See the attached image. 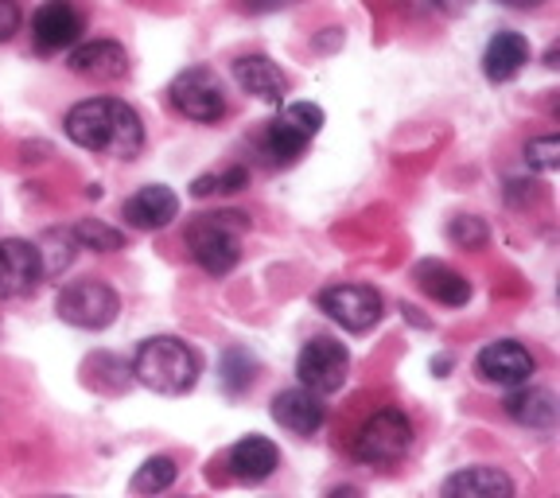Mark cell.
I'll list each match as a JSON object with an SVG mask.
<instances>
[{
    "mask_svg": "<svg viewBox=\"0 0 560 498\" xmlns=\"http://www.w3.org/2000/svg\"><path fill=\"white\" fill-rule=\"evenodd\" d=\"M67 137L79 149L102 152L114 160H132L144 149V125H140L137 109L117 102V97H86V102L70 105Z\"/></svg>",
    "mask_w": 560,
    "mask_h": 498,
    "instance_id": "6da1fadb",
    "label": "cell"
},
{
    "mask_svg": "<svg viewBox=\"0 0 560 498\" xmlns=\"http://www.w3.org/2000/svg\"><path fill=\"white\" fill-rule=\"evenodd\" d=\"M199 370L202 362L195 355V347H187L175 335H152L132 355V378L140 385H149L152 394H164V397H179L187 390H195Z\"/></svg>",
    "mask_w": 560,
    "mask_h": 498,
    "instance_id": "7a4b0ae2",
    "label": "cell"
},
{
    "mask_svg": "<svg viewBox=\"0 0 560 498\" xmlns=\"http://www.w3.org/2000/svg\"><path fill=\"white\" fill-rule=\"evenodd\" d=\"M249 230V215L222 210V215H199L187 227V245L202 273L210 277H226L242 262V234Z\"/></svg>",
    "mask_w": 560,
    "mask_h": 498,
    "instance_id": "3957f363",
    "label": "cell"
},
{
    "mask_svg": "<svg viewBox=\"0 0 560 498\" xmlns=\"http://www.w3.org/2000/svg\"><path fill=\"white\" fill-rule=\"evenodd\" d=\"M409 448H412V420L401 409H382L359 429L350 452H354L359 464L385 467V464H397Z\"/></svg>",
    "mask_w": 560,
    "mask_h": 498,
    "instance_id": "277c9868",
    "label": "cell"
},
{
    "mask_svg": "<svg viewBox=\"0 0 560 498\" xmlns=\"http://www.w3.org/2000/svg\"><path fill=\"white\" fill-rule=\"evenodd\" d=\"M55 312H59L62 324L70 327H82V332H102V327H109L117 320V312H121V300H117V292L105 285V280H74V285H67V289L59 292V300H55Z\"/></svg>",
    "mask_w": 560,
    "mask_h": 498,
    "instance_id": "5b68a950",
    "label": "cell"
},
{
    "mask_svg": "<svg viewBox=\"0 0 560 498\" xmlns=\"http://www.w3.org/2000/svg\"><path fill=\"white\" fill-rule=\"evenodd\" d=\"M167 97H172L175 114H184L187 121L199 125H214L219 117H226V94H222V82L214 70L207 67H187L179 70L167 86Z\"/></svg>",
    "mask_w": 560,
    "mask_h": 498,
    "instance_id": "8992f818",
    "label": "cell"
},
{
    "mask_svg": "<svg viewBox=\"0 0 560 498\" xmlns=\"http://www.w3.org/2000/svg\"><path fill=\"white\" fill-rule=\"evenodd\" d=\"M347 374H350V355L342 343L327 339V335H315V339H307L300 347L296 378L304 390H312L319 397H331L347 385Z\"/></svg>",
    "mask_w": 560,
    "mask_h": 498,
    "instance_id": "52a82bcc",
    "label": "cell"
},
{
    "mask_svg": "<svg viewBox=\"0 0 560 498\" xmlns=\"http://www.w3.org/2000/svg\"><path fill=\"white\" fill-rule=\"evenodd\" d=\"M319 312H327L347 332H370L382 320V297L370 285H335L319 292Z\"/></svg>",
    "mask_w": 560,
    "mask_h": 498,
    "instance_id": "ba28073f",
    "label": "cell"
},
{
    "mask_svg": "<svg viewBox=\"0 0 560 498\" xmlns=\"http://www.w3.org/2000/svg\"><path fill=\"white\" fill-rule=\"evenodd\" d=\"M537 359L522 343L514 339H494L479 350V359H475V374L482 378L487 385H502V390H514V385H525L534 378Z\"/></svg>",
    "mask_w": 560,
    "mask_h": 498,
    "instance_id": "9c48e42d",
    "label": "cell"
},
{
    "mask_svg": "<svg viewBox=\"0 0 560 498\" xmlns=\"http://www.w3.org/2000/svg\"><path fill=\"white\" fill-rule=\"evenodd\" d=\"M44 280V257L24 238H4L0 242V300L32 297Z\"/></svg>",
    "mask_w": 560,
    "mask_h": 498,
    "instance_id": "30bf717a",
    "label": "cell"
},
{
    "mask_svg": "<svg viewBox=\"0 0 560 498\" xmlns=\"http://www.w3.org/2000/svg\"><path fill=\"white\" fill-rule=\"evenodd\" d=\"M82 35V12L70 0H47L32 20V39L39 55H55L62 47H74Z\"/></svg>",
    "mask_w": 560,
    "mask_h": 498,
    "instance_id": "8fae6325",
    "label": "cell"
},
{
    "mask_svg": "<svg viewBox=\"0 0 560 498\" xmlns=\"http://www.w3.org/2000/svg\"><path fill=\"white\" fill-rule=\"evenodd\" d=\"M67 67L79 74V79L90 82H121L129 74V55H125L121 44L114 39H90V44H79L70 51Z\"/></svg>",
    "mask_w": 560,
    "mask_h": 498,
    "instance_id": "7c38bea8",
    "label": "cell"
},
{
    "mask_svg": "<svg viewBox=\"0 0 560 498\" xmlns=\"http://www.w3.org/2000/svg\"><path fill=\"white\" fill-rule=\"evenodd\" d=\"M324 402H319V394H312V390H284V394L272 397V420H277L280 429H289L292 437H312V432L324 429Z\"/></svg>",
    "mask_w": 560,
    "mask_h": 498,
    "instance_id": "4fadbf2b",
    "label": "cell"
},
{
    "mask_svg": "<svg viewBox=\"0 0 560 498\" xmlns=\"http://www.w3.org/2000/svg\"><path fill=\"white\" fill-rule=\"evenodd\" d=\"M121 215H125V222L137 230H164L172 219H179V199H175L172 187L149 184L125 199Z\"/></svg>",
    "mask_w": 560,
    "mask_h": 498,
    "instance_id": "5bb4252c",
    "label": "cell"
},
{
    "mask_svg": "<svg viewBox=\"0 0 560 498\" xmlns=\"http://www.w3.org/2000/svg\"><path fill=\"white\" fill-rule=\"evenodd\" d=\"M234 82L257 102H284L289 94V79L284 70L269 59V55H242L234 59Z\"/></svg>",
    "mask_w": 560,
    "mask_h": 498,
    "instance_id": "9a60e30c",
    "label": "cell"
},
{
    "mask_svg": "<svg viewBox=\"0 0 560 498\" xmlns=\"http://www.w3.org/2000/svg\"><path fill=\"white\" fill-rule=\"evenodd\" d=\"M226 464H230V475H234L237 483H265L272 472H277L280 452H277V444H272V440L245 437V440H237V444L230 448Z\"/></svg>",
    "mask_w": 560,
    "mask_h": 498,
    "instance_id": "2e32d148",
    "label": "cell"
},
{
    "mask_svg": "<svg viewBox=\"0 0 560 498\" xmlns=\"http://www.w3.org/2000/svg\"><path fill=\"white\" fill-rule=\"evenodd\" d=\"M506 413L525 425V429H537V432H549L557 425V397L552 390H541V385H514V394L506 397Z\"/></svg>",
    "mask_w": 560,
    "mask_h": 498,
    "instance_id": "e0dca14e",
    "label": "cell"
},
{
    "mask_svg": "<svg viewBox=\"0 0 560 498\" xmlns=\"http://www.w3.org/2000/svg\"><path fill=\"white\" fill-rule=\"evenodd\" d=\"M447 498H510L514 495V479L499 467H464L444 479Z\"/></svg>",
    "mask_w": 560,
    "mask_h": 498,
    "instance_id": "ac0fdd59",
    "label": "cell"
},
{
    "mask_svg": "<svg viewBox=\"0 0 560 498\" xmlns=\"http://www.w3.org/2000/svg\"><path fill=\"white\" fill-rule=\"evenodd\" d=\"M525 62H529V44L517 32H499L482 51V74L490 82H510L522 74Z\"/></svg>",
    "mask_w": 560,
    "mask_h": 498,
    "instance_id": "d6986e66",
    "label": "cell"
},
{
    "mask_svg": "<svg viewBox=\"0 0 560 498\" xmlns=\"http://www.w3.org/2000/svg\"><path fill=\"white\" fill-rule=\"evenodd\" d=\"M412 277H417V285L429 292L436 304L464 308L467 300H471V285H467V277H459V273L444 262H420Z\"/></svg>",
    "mask_w": 560,
    "mask_h": 498,
    "instance_id": "ffe728a7",
    "label": "cell"
},
{
    "mask_svg": "<svg viewBox=\"0 0 560 498\" xmlns=\"http://www.w3.org/2000/svg\"><path fill=\"white\" fill-rule=\"evenodd\" d=\"M307 140H312V137H304L296 125H289L284 117H277V121H269V129H265L261 149H265V157H269V164L289 167V164H296V160L304 157Z\"/></svg>",
    "mask_w": 560,
    "mask_h": 498,
    "instance_id": "44dd1931",
    "label": "cell"
},
{
    "mask_svg": "<svg viewBox=\"0 0 560 498\" xmlns=\"http://www.w3.org/2000/svg\"><path fill=\"white\" fill-rule=\"evenodd\" d=\"M254 355L242 347H230L226 355H222V367H219V378H222V390H226L230 397H237L242 390H249V382H254Z\"/></svg>",
    "mask_w": 560,
    "mask_h": 498,
    "instance_id": "7402d4cb",
    "label": "cell"
},
{
    "mask_svg": "<svg viewBox=\"0 0 560 498\" xmlns=\"http://www.w3.org/2000/svg\"><path fill=\"white\" fill-rule=\"evenodd\" d=\"M70 234H74V242H79L82 250H94V254H117L125 245L121 230L105 227V222H97V219H82Z\"/></svg>",
    "mask_w": 560,
    "mask_h": 498,
    "instance_id": "603a6c76",
    "label": "cell"
},
{
    "mask_svg": "<svg viewBox=\"0 0 560 498\" xmlns=\"http://www.w3.org/2000/svg\"><path fill=\"white\" fill-rule=\"evenodd\" d=\"M172 483H175V460H167V455H152V460H144V467L132 475V490H137V495H156V490H167Z\"/></svg>",
    "mask_w": 560,
    "mask_h": 498,
    "instance_id": "cb8c5ba5",
    "label": "cell"
},
{
    "mask_svg": "<svg viewBox=\"0 0 560 498\" xmlns=\"http://www.w3.org/2000/svg\"><path fill=\"white\" fill-rule=\"evenodd\" d=\"M249 184V172L245 167H226V172H210V175H199L191 184V195L195 199H210V195H234Z\"/></svg>",
    "mask_w": 560,
    "mask_h": 498,
    "instance_id": "d4e9b609",
    "label": "cell"
},
{
    "mask_svg": "<svg viewBox=\"0 0 560 498\" xmlns=\"http://www.w3.org/2000/svg\"><path fill=\"white\" fill-rule=\"evenodd\" d=\"M447 238H452L459 250H482L487 245V222L471 219V215H459V219L447 222Z\"/></svg>",
    "mask_w": 560,
    "mask_h": 498,
    "instance_id": "484cf974",
    "label": "cell"
},
{
    "mask_svg": "<svg viewBox=\"0 0 560 498\" xmlns=\"http://www.w3.org/2000/svg\"><path fill=\"white\" fill-rule=\"evenodd\" d=\"M280 117H284L289 125H296L304 137H315V132L324 129V109H319V105H312V102L284 105V109H280Z\"/></svg>",
    "mask_w": 560,
    "mask_h": 498,
    "instance_id": "4316f807",
    "label": "cell"
},
{
    "mask_svg": "<svg viewBox=\"0 0 560 498\" xmlns=\"http://www.w3.org/2000/svg\"><path fill=\"white\" fill-rule=\"evenodd\" d=\"M525 160H529V167H537V172H557L560 167V140L552 137H537V140H529V149H525Z\"/></svg>",
    "mask_w": 560,
    "mask_h": 498,
    "instance_id": "83f0119b",
    "label": "cell"
},
{
    "mask_svg": "<svg viewBox=\"0 0 560 498\" xmlns=\"http://www.w3.org/2000/svg\"><path fill=\"white\" fill-rule=\"evenodd\" d=\"M20 32V4L16 0H0V44Z\"/></svg>",
    "mask_w": 560,
    "mask_h": 498,
    "instance_id": "f1b7e54d",
    "label": "cell"
},
{
    "mask_svg": "<svg viewBox=\"0 0 560 498\" xmlns=\"http://www.w3.org/2000/svg\"><path fill=\"white\" fill-rule=\"evenodd\" d=\"M432 9H440V12H447V16H459V12H467L475 4V0H429Z\"/></svg>",
    "mask_w": 560,
    "mask_h": 498,
    "instance_id": "f546056e",
    "label": "cell"
},
{
    "mask_svg": "<svg viewBox=\"0 0 560 498\" xmlns=\"http://www.w3.org/2000/svg\"><path fill=\"white\" fill-rule=\"evenodd\" d=\"M502 4H510V9H537L541 0H502Z\"/></svg>",
    "mask_w": 560,
    "mask_h": 498,
    "instance_id": "4dcf8cb0",
    "label": "cell"
}]
</instances>
